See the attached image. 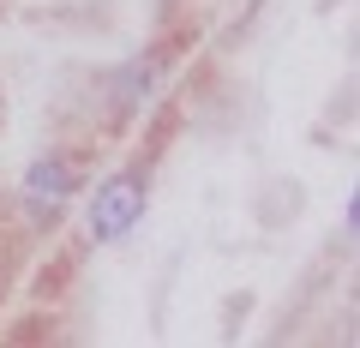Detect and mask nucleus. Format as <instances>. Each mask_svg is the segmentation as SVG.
<instances>
[{
    "label": "nucleus",
    "instance_id": "3",
    "mask_svg": "<svg viewBox=\"0 0 360 348\" xmlns=\"http://www.w3.org/2000/svg\"><path fill=\"white\" fill-rule=\"evenodd\" d=\"M156 72H162V54H144V60H127V72L115 78V108H120V115H132V108H139L144 96H150Z\"/></svg>",
    "mask_w": 360,
    "mask_h": 348
},
{
    "label": "nucleus",
    "instance_id": "2",
    "mask_svg": "<svg viewBox=\"0 0 360 348\" xmlns=\"http://www.w3.org/2000/svg\"><path fill=\"white\" fill-rule=\"evenodd\" d=\"M72 193H78L72 156L49 150V156H37V162H30V174H25V205H30V217H37V222H54V217H60V205H66Z\"/></svg>",
    "mask_w": 360,
    "mask_h": 348
},
{
    "label": "nucleus",
    "instance_id": "1",
    "mask_svg": "<svg viewBox=\"0 0 360 348\" xmlns=\"http://www.w3.org/2000/svg\"><path fill=\"white\" fill-rule=\"evenodd\" d=\"M144 205H150V168H120V174H108L96 193H90V205H84V228H90V240H127L132 228H139V217H144Z\"/></svg>",
    "mask_w": 360,
    "mask_h": 348
}]
</instances>
